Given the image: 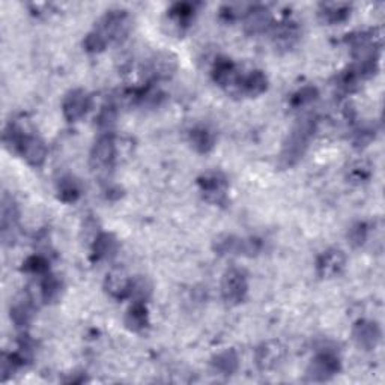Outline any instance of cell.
I'll use <instances>...</instances> for the list:
<instances>
[{
  "label": "cell",
  "instance_id": "obj_1",
  "mask_svg": "<svg viewBox=\"0 0 385 385\" xmlns=\"http://www.w3.org/2000/svg\"><path fill=\"white\" fill-rule=\"evenodd\" d=\"M316 130H318V121L312 115L302 116L300 121H297L288 138L283 142L281 151L279 154V166L281 169H291L302 160V157L310 148Z\"/></svg>",
  "mask_w": 385,
  "mask_h": 385
},
{
  "label": "cell",
  "instance_id": "obj_2",
  "mask_svg": "<svg viewBox=\"0 0 385 385\" xmlns=\"http://www.w3.org/2000/svg\"><path fill=\"white\" fill-rule=\"evenodd\" d=\"M212 250L220 256H256L262 250L257 238H241L232 233H221L214 238Z\"/></svg>",
  "mask_w": 385,
  "mask_h": 385
},
{
  "label": "cell",
  "instance_id": "obj_3",
  "mask_svg": "<svg viewBox=\"0 0 385 385\" xmlns=\"http://www.w3.org/2000/svg\"><path fill=\"white\" fill-rule=\"evenodd\" d=\"M116 161V140L113 133H103L94 143L89 155V164L92 172L107 175Z\"/></svg>",
  "mask_w": 385,
  "mask_h": 385
},
{
  "label": "cell",
  "instance_id": "obj_4",
  "mask_svg": "<svg viewBox=\"0 0 385 385\" xmlns=\"http://www.w3.org/2000/svg\"><path fill=\"white\" fill-rule=\"evenodd\" d=\"M95 30L103 37L107 44L122 42L131 30V17L127 11L113 9L98 21Z\"/></svg>",
  "mask_w": 385,
  "mask_h": 385
},
{
  "label": "cell",
  "instance_id": "obj_5",
  "mask_svg": "<svg viewBox=\"0 0 385 385\" xmlns=\"http://www.w3.org/2000/svg\"><path fill=\"white\" fill-rule=\"evenodd\" d=\"M342 369L341 358L333 350L326 349L316 354L305 370V379L309 382H326L333 379Z\"/></svg>",
  "mask_w": 385,
  "mask_h": 385
},
{
  "label": "cell",
  "instance_id": "obj_6",
  "mask_svg": "<svg viewBox=\"0 0 385 385\" xmlns=\"http://www.w3.org/2000/svg\"><path fill=\"white\" fill-rule=\"evenodd\" d=\"M214 82L217 83L226 92L241 97V86L244 75L238 70V66L229 58H219L212 68Z\"/></svg>",
  "mask_w": 385,
  "mask_h": 385
},
{
  "label": "cell",
  "instance_id": "obj_7",
  "mask_svg": "<svg viewBox=\"0 0 385 385\" xmlns=\"http://www.w3.org/2000/svg\"><path fill=\"white\" fill-rule=\"evenodd\" d=\"M248 293L247 274L240 268L226 271L221 279V297L226 304L238 305L245 301Z\"/></svg>",
  "mask_w": 385,
  "mask_h": 385
},
{
  "label": "cell",
  "instance_id": "obj_8",
  "mask_svg": "<svg viewBox=\"0 0 385 385\" xmlns=\"http://www.w3.org/2000/svg\"><path fill=\"white\" fill-rule=\"evenodd\" d=\"M197 184L200 188V192L203 199L212 203V205H226L228 203V179L221 172H207L203 173L199 179Z\"/></svg>",
  "mask_w": 385,
  "mask_h": 385
},
{
  "label": "cell",
  "instance_id": "obj_9",
  "mask_svg": "<svg viewBox=\"0 0 385 385\" xmlns=\"http://www.w3.org/2000/svg\"><path fill=\"white\" fill-rule=\"evenodd\" d=\"M286 358V348L279 341H267L259 345L255 353V361L259 370L269 372L277 369Z\"/></svg>",
  "mask_w": 385,
  "mask_h": 385
},
{
  "label": "cell",
  "instance_id": "obj_10",
  "mask_svg": "<svg viewBox=\"0 0 385 385\" xmlns=\"http://www.w3.org/2000/svg\"><path fill=\"white\" fill-rule=\"evenodd\" d=\"M346 267V255L341 248H328L316 259V274L321 279H334L343 273Z\"/></svg>",
  "mask_w": 385,
  "mask_h": 385
},
{
  "label": "cell",
  "instance_id": "obj_11",
  "mask_svg": "<svg viewBox=\"0 0 385 385\" xmlns=\"http://www.w3.org/2000/svg\"><path fill=\"white\" fill-rule=\"evenodd\" d=\"M382 331L378 322L369 319H360L353 328V341L363 350H373L381 342Z\"/></svg>",
  "mask_w": 385,
  "mask_h": 385
},
{
  "label": "cell",
  "instance_id": "obj_12",
  "mask_svg": "<svg viewBox=\"0 0 385 385\" xmlns=\"http://www.w3.org/2000/svg\"><path fill=\"white\" fill-rule=\"evenodd\" d=\"M90 109V97L83 89H73L62 101V113L68 122L80 121Z\"/></svg>",
  "mask_w": 385,
  "mask_h": 385
},
{
  "label": "cell",
  "instance_id": "obj_13",
  "mask_svg": "<svg viewBox=\"0 0 385 385\" xmlns=\"http://www.w3.org/2000/svg\"><path fill=\"white\" fill-rule=\"evenodd\" d=\"M178 70V59L176 56L167 51H160L154 54L148 63V74L151 75L152 82L158 80H169L173 77Z\"/></svg>",
  "mask_w": 385,
  "mask_h": 385
},
{
  "label": "cell",
  "instance_id": "obj_14",
  "mask_svg": "<svg viewBox=\"0 0 385 385\" xmlns=\"http://www.w3.org/2000/svg\"><path fill=\"white\" fill-rule=\"evenodd\" d=\"M274 26L273 14L269 13V9L260 5H250L247 14L244 16V29L250 35H257V33H264L269 28Z\"/></svg>",
  "mask_w": 385,
  "mask_h": 385
},
{
  "label": "cell",
  "instance_id": "obj_15",
  "mask_svg": "<svg viewBox=\"0 0 385 385\" xmlns=\"http://www.w3.org/2000/svg\"><path fill=\"white\" fill-rule=\"evenodd\" d=\"M131 280L133 277H130L123 268H113L106 276L104 289L111 298L126 300L130 297Z\"/></svg>",
  "mask_w": 385,
  "mask_h": 385
},
{
  "label": "cell",
  "instance_id": "obj_16",
  "mask_svg": "<svg viewBox=\"0 0 385 385\" xmlns=\"http://www.w3.org/2000/svg\"><path fill=\"white\" fill-rule=\"evenodd\" d=\"M0 220H2L4 243H14L18 226V208L13 197H9L8 195H4L2 197V219Z\"/></svg>",
  "mask_w": 385,
  "mask_h": 385
},
{
  "label": "cell",
  "instance_id": "obj_17",
  "mask_svg": "<svg viewBox=\"0 0 385 385\" xmlns=\"http://www.w3.org/2000/svg\"><path fill=\"white\" fill-rule=\"evenodd\" d=\"M118 252V240L116 236L109 232H99L92 243V260L99 262V260H109Z\"/></svg>",
  "mask_w": 385,
  "mask_h": 385
},
{
  "label": "cell",
  "instance_id": "obj_18",
  "mask_svg": "<svg viewBox=\"0 0 385 385\" xmlns=\"http://www.w3.org/2000/svg\"><path fill=\"white\" fill-rule=\"evenodd\" d=\"M123 322H126V326L133 333L145 331L146 328L149 326V314L146 304L140 301H134L131 304V307L127 310Z\"/></svg>",
  "mask_w": 385,
  "mask_h": 385
},
{
  "label": "cell",
  "instance_id": "obj_19",
  "mask_svg": "<svg viewBox=\"0 0 385 385\" xmlns=\"http://www.w3.org/2000/svg\"><path fill=\"white\" fill-rule=\"evenodd\" d=\"M300 39V28L295 21L283 20L274 28V42L280 49H292Z\"/></svg>",
  "mask_w": 385,
  "mask_h": 385
},
{
  "label": "cell",
  "instance_id": "obj_20",
  "mask_svg": "<svg viewBox=\"0 0 385 385\" xmlns=\"http://www.w3.org/2000/svg\"><path fill=\"white\" fill-rule=\"evenodd\" d=\"M211 366L219 375L231 377L240 367V357H238L235 349H224L217 355H214Z\"/></svg>",
  "mask_w": 385,
  "mask_h": 385
},
{
  "label": "cell",
  "instance_id": "obj_21",
  "mask_svg": "<svg viewBox=\"0 0 385 385\" xmlns=\"http://www.w3.org/2000/svg\"><path fill=\"white\" fill-rule=\"evenodd\" d=\"M268 89V77L264 71L255 70L248 75H244L243 86H241V95L243 97H259L262 95Z\"/></svg>",
  "mask_w": 385,
  "mask_h": 385
},
{
  "label": "cell",
  "instance_id": "obj_22",
  "mask_svg": "<svg viewBox=\"0 0 385 385\" xmlns=\"http://www.w3.org/2000/svg\"><path fill=\"white\" fill-rule=\"evenodd\" d=\"M190 143L195 151L208 154L215 146V134L205 126H197L190 131Z\"/></svg>",
  "mask_w": 385,
  "mask_h": 385
},
{
  "label": "cell",
  "instance_id": "obj_23",
  "mask_svg": "<svg viewBox=\"0 0 385 385\" xmlns=\"http://www.w3.org/2000/svg\"><path fill=\"white\" fill-rule=\"evenodd\" d=\"M350 16L348 4H324L319 9V17L328 25H341Z\"/></svg>",
  "mask_w": 385,
  "mask_h": 385
},
{
  "label": "cell",
  "instance_id": "obj_24",
  "mask_svg": "<svg viewBox=\"0 0 385 385\" xmlns=\"http://www.w3.org/2000/svg\"><path fill=\"white\" fill-rule=\"evenodd\" d=\"M58 196H59V199L63 203H74V202H77L78 199H80V196H82L80 183H78V181L74 176H71V175L63 176L62 179H59Z\"/></svg>",
  "mask_w": 385,
  "mask_h": 385
},
{
  "label": "cell",
  "instance_id": "obj_25",
  "mask_svg": "<svg viewBox=\"0 0 385 385\" xmlns=\"http://www.w3.org/2000/svg\"><path fill=\"white\" fill-rule=\"evenodd\" d=\"M42 281H41V297L45 302H53L61 297L62 292V281L53 276V274H45L42 276Z\"/></svg>",
  "mask_w": 385,
  "mask_h": 385
},
{
  "label": "cell",
  "instance_id": "obj_26",
  "mask_svg": "<svg viewBox=\"0 0 385 385\" xmlns=\"http://www.w3.org/2000/svg\"><path fill=\"white\" fill-rule=\"evenodd\" d=\"M151 293H152V285H151V281L148 279L143 277V276L133 277L128 298H133L134 301L146 302V301H148V298L151 297Z\"/></svg>",
  "mask_w": 385,
  "mask_h": 385
},
{
  "label": "cell",
  "instance_id": "obj_27",
  "mask_svg": "<svg viewBox=\"0 0 385 385\" xmlns=\"http://www.w3.org/2000/svg\"><path fill=\"white\" fill-rule=\"evenodd\" d=\"M116 119H118V110L115 104H106L103 109H101L97 116V126L101 134L111 133L113 127H115L116 123Z\"/></svg>",
  "mask_w": 385,
  "mask_h": 385
},
{
  "label": "cell",
  "instance_id": "obj_28",
  "mask_svg": "<svg viewBox=\"0 0 385 385\" xmlns=\"http://www.w3.org/2000/svg\"><path fill=\"white\" fill-rule=\"evenodd\" d=\"M32 318V304L30 300H23L17 304H14V307H11V319L14 321L16 326L18 328H25L29 325Z\"/></svg>",
  "mask_w": 385,
  "mask_h": 385
},
{
  "label": "cell",
  "instance_id": "obj_29",
  "mask_svg": "<svg viewBox=\"0 0 385 385\" xmlns=\"http://www.w3.org/2000/svg\"><path fill=\"white\" fill-rule=\"evenodd\" d=\"M348 181L350 184H357L361 185L367 183L372 176V167L366 161H355L354 164H350L348 169Z\"/></svg>",
  "mask_w": 385,
  "mask_h": 385
},
{
  "label": "cell",
  "instance_id": "obj_30",
  "mask_svg": "<svg viewBox=\"0 0 385 385\" xmlns=\"http://www.w3.org/2000/svg\"><path fill=\"white\" fill-rule=\"evenodd\" d=\"M319 98V90L314 86H304L300 90H297L295 94L291 98V106L295 109H301L314 103L316 99Z\"/></svg>",
  "mask_w": 385,
  "mask_h": 385
},
{
  "label": "cell",
  "instance_id": "obj_31",
  "mask_svg": "<svg viewBox=\"0 0 385 385\" xmlns=\"http://www.w3.org/2000/svg\"><path fill=\"white\" fill-rule=\"evenodd\" d=\"M49 269H50L49 259L42 255H32L23 262V271H26L29 274L45 276L49 274Z\"/></svg>",
  "mask_w": 385,
  "mask_h": 385
},
{
  "label": "cell",
  "instance_id": "obj_32",
  "mask_svg": "<svg viewBox=\"0 0 385 385\" xmlns=\"http://www.w3.org/2000/svg\"><path fill=\"white\" fill-rule=\"evenodd\" d=\"M171 18L176 23L179 28H185L190 25V21L195 16V5L191 4H175L171 8V13H169Z\"/></svg>",
  "mask_w": 385,
  "mask_h": 385
},
{
  "label": "cell",
  "instance_id": "obj_33",
  "mask_svg": "<svg viewBox=\"0 0 385 385\" xmlns=\"http://www.w3.org/2000/svg\"><path fill=\"white\" fill-rule=\"evenodd\" d=\"M367 236H369V224L366 221L355 223L353 228L349 229V233H348L349 243L354 247L363 245L367 241Z\"/></svg>",
  "mask_w": 385,
  "mask_h": 385
},
{
  "label": "cell",
  "instance_id": "obj_34",
  "mask_svg": "<svg viewBox=\"0 0 385 385\" xmlns=\"http://www.w3.org/2000/svg\"><path fill=\"white\" fill-rule=\"evenodd\" d=\"M83 45H85V50L89 51V53H101V51L106 50V47L109 44L103 37L99 35L97 30H92L86 35V38L83 41Z\"/></svg>",
  "mask_w": 385,
  "mask_h": 385
}]
</instances>
